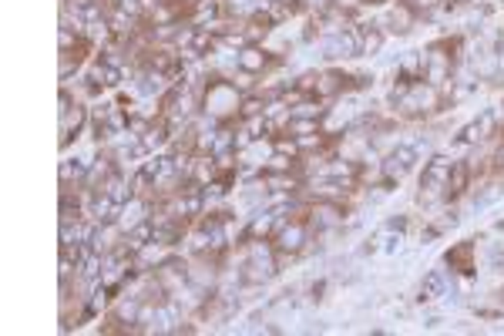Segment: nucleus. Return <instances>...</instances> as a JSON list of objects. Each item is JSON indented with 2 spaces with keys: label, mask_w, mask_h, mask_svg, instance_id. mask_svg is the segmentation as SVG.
I'll list each match as a JSON object with an SVG mask.
<instances>
[{
  "label": "nucleus",
  "mask_w": 504,
  "mask_h": 336,
  "mask_svg": "<svg viewBox=\"0 0 504 336\" xmlns=\"http://www.w3.org/2000/svg\"><path fill=\"white\" fill-rule=\"evenodd\" d=\"M471 185V165L467 161H454L451 175H447V195H464Z\"/></svg>",
  "instance_id": "nucleus-3"
},
{
  "label": "nucleus",
  "mask_w": 504,
  "mask_h": 336,
  "mask_svg": "<svg viewBox=\"0 0 504 336\" xmlns=\"http://www.w3.org/2000/svg\"><path fill=\"white\" fill-rule=\"evenodd\" d=\"M276 3H293V0H276Z\"/></svg>",
  "instance_id": "nucleus-19"
},
{
  "label": "nucleus",
  "mask_w": 504,
  "mask_h": 336,
  "mask_svg": "<svg viewBox=\"0 0 504 336\" xmlns=\"http://www.w3.org/2000/svg\"><path fill=\"white\" fill-rule=\"evenodd\" d=\"M279 155H296V141H276Z\"/></svg>",
  "instance_id": "nucleus-18"
},
{
  "label": "nucleus",
  "mask_w": 504,
  "mask_h": 336,
  "mask_svg": "<svg viewBox=\"0 0 504 336\" xmlns=\"http://www.w3.org/2000/svg\"><path fill=\"white\" fill-rule=\"evenodd\" d=\"M383 30H377V27H370V30H363V41H360V54L363 57H374V54H380V48H383Z\"/></svg>",
  "instance_id": "nucleus-6"
},
{
  "label": "nucleus",
  "mask_w": 504,
  "mask_h": 336,
  "mask_svg": "<svg viewBox=\"0 0 504 336\" xmlns=\"http://www.w3.org/2000/svg\"><path fill=\"white\" fill-rule=\"evenodd\" d=\"M232 145H235V135H232V131H219V138H212V145H209V148H212L215 155H229V148H232Z\"/></svg>",
  "instance_id": "nucleus-9"
},
{
  "label": "nucleus",
  "mask_w": 504,
  "mask_h": 336,
  "mask_svg": "<svg viewBox=\"0 0 504 336\" xmlns=\"http://www.w3.org/2000/svg\"><path fill=\"white\" fill-rule=\"evenodd\" d=\"M491 266H494V269H504V246L501 242L491 249Z\"/></svg>",
  "instance_id": "nucleus-16"
},
{
  "label": "nucleus",
  "mask_w": 504,
  "mask_h": 336,
  "mask_svg": "<svg viewBox=\"0 0 504 336\" xmlns=\"http://www.w3.org/2000/svg\"><path fill=\"white\" fill-rule=\"evenodd\" d=\"M289 128L296 131V138H306L309 131H316V118H289Z\"/></svg>",
  "instance_id": "nucleus-14"
},
{
  "label": "nucleus",
  "mask_w": 504,
  "mask_h": 336,
  "mask_svg": "<svg viewBox=\"0 0 504 336\" xmlns=\"http://www.w3.org/2000/svg\"><path fill=\"white\" fill-rule=\"evenodd\" d=\"M289 118H323V108H316L313 101H302L293 108V115Z\"/></svg>",
  "instance_id": "nucleus-13"
},
{
  "label": "nucleus",
  "mask_w": 504,
  "mask_h": 336,
  "mask_svg": "<svg viewBox=\"0 0 504 336\" xmlns=\"http://www.w3.org/2000/svg\"><path fill=\"white\" fill-rule=\"evenodd\" d=\"M478 128H481V135L487 138L491 131L498 128V111L494 108H487V111H481V118H478Z\"/></svg>",
  "instance_id": "nucleus-10"
},
{
  "label": "nucleus",
  "mask_w": 504,
  "mask_h": 336,
  "mask_svg": "<svg viewBox=\"0 0 504 336\" xmlns=\"http://www.w3.org/2000/svg\"><path fill=\"white\" fill-rule=\"evenodd\" d=\"M313 219H316V226H320V229H329V226H340V222H343V219H340V208L329 206V202H323V206L316 208V215H313Z\"/></svg>",
  "instance_id": "nucleus-7"
},
{
  "label": "nucleus",
  "mask_w": 504,
  "mask_h": 336,
  "mask_svg": "<svg viewBox=\"0 0 504 336\" xmlns=\"http://www.w3.org/2000/svg\"><path fill=\"white\" fill-rule=\"evenodd\" d=\"M437 296H444V273L440 269H434L424 276V283H420V303H430V299H437Z\"/></svg>",
  "instance_id": "nucleus-4"
},
{
  "label": "nucleus",
  "mask_w": 504,
  "mask_h": 336,
  "mask_svg": "<svg viewBox=\"0 0 504 336\" xmlns=\"http://www.w3.org/2000/svg\"><path fill=\"white\" fill-rule=\"evenodd\" d=\"M104 195H108V199H115L118 206H125L128 199H131V188H128L122 179H111L108 185H104Z\"/></svg>",
  "instance_id": "nucleus-8"
},
{
  "label": "nucleus",
  "mask_w": 504,
  "mask_h": 336,
  "mask_svg": "<svg viewBox=\"0 0 504 336\" xmlns=\"http://www.w3.org/2000/svg\"><path fill=\"white\" fill-rule=\"evenodd\" d=\"M414 161H417V152L410 148V145H397L390 155L383 158V175H394V179H403L410 168H414Z\"/></svg>",
  "instance_id": "nucleus-1"
},
{
  "label": "nucleus",
  "mask_w": 504,
  "mask_h": 336,
  "mask_svg": "<svg viewBox=\"0 0 504 336\" xmlns=\"http://www.w3.org/2000/svg\"><path fill=\"white\" fill-rule=\"evenodd\" d=\"M88 34H91V37H104V34H108V24H104V21H91V24H88Z\"/></svg>",
  "instance_id": "nucleus-17"
},
{
  "label": "nucleus",
  "mask_w": 504,
  "mask_h": 336,
  "mask_svg": "<svg viewBox=\"0 0 504 336\" xmlns=\"http://www.w3.org/2000/svg\"><path fill=\"white\" fill-rule=\"evenodd\" d=\"M306 239H309L306 226H300V222H286L282 233L276 235V246H279V253H300L302 246H306Z\"/></svg>",
  "instance_id": "nucleus-2"
},
{
  "label": "nucleus",
  "mask_w": 504,
  "mask_h": 336,
  "mask_svg": "<svg viewBox=\"0 0 504 336\" xmlns=\"http://www.w3.org/2000/svg\"><path fill=\"white\" fill-rule=\"evenodd\" d=\"M484 135H481L478 128V121H471V125H464L461 128V135H457V145H474V141H481Z\"/></svg>",
  "instance_id": "nucleus-11"
},
{
  "label": "nucleus",
  "mask_w": 504,
  "mask_h": 336,
  "mask_svg": "<svg viewBox=\"0 0 504 336\" xmlns=\"http://www.w3.org/2000/svg\"><path fill=\"white\" fill-rule=\"evenodd\" d=\"M162 141H165V131H148V135H145V145H142V148H158Z\"/></svg>",
  "instance_id": "nucleus-15"
},
{
  "label": "nucleus",
  "mask_w": 504,
  "mask_h": 336,
  "mask_svg": "<svg viewBox=\"0 0 504 336\" xmlns=\"http://www.w3.org/2000/svg\"><path fill=\"white\" fill-rule=\"evenodd\" d=\"M145 239H155V233H151V222H142V226H135V229H131V249L145 246Z\"/></svg>",
  "instance_id": "nucleus-12"
},
{
  "label": "nucleus",
  "mask_w": 504,
  "mask_h": 336,
  "mask_svg": "<svg viewBox=\"0 0 504 336\" xmlns=\"http://www.w3.org/2000/svg\"><path fill=\"white\" fill-rule=\"evenodd\" d=\"M235 64H239L246 75H255V71H262V68H266V54L259 51V48H246V51L235 54Z\"/></svg>",
  "instance_id": "nucleus-5"
}]
</instances>
